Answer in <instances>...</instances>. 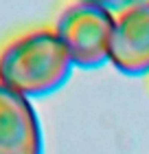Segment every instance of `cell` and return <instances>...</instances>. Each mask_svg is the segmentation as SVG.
<instances>
[{
  "instance_id": "obj_1",
  "label": "cell",
  "mask_w": 149,
  "mask_h": 154,
  "mask_svg": "<svg viewBox=\"0 0 149 154\" xmlns=\"http://www.w3.org/2000/svg\"><path fill=\"white\" fill-rule=\"evenodd\" d=\"M73 60L53 29H33L0 48V84L26 99L59 90L73 75Z\"/></svg>"
},
{
  "instance_id": "obj_2",
  "label": "cell",
  "mask_w": 149,
  "mask_h": 154,
  "mask_svg": "<svg viewBox=\"0 0 149 154\" xmlns=\"http://www.w3.org/2000/svg\"><path fill=\"white\" fill-rule=\"evenodd\" d=\"M114 22V11L101 5L77 0L57 13L51 29L66 46L77 68H99L110 62Z\"/></svg>"
},
{
  "instance_id": "obj_3",
  "label": "cell",
  "mask_w": 149,
  "mask_h": 154,
  "mask_svg": "<svg viewBox=\"0 0 149 154\" xmlns=\"http://www.w3.org/2000/svg\"><path fill=\"white\" fill-rule=\"evenodd\" d=\"M110 64L130 77L149 75V0H138L116 13Z\"/></svg>"
},
{
  "instance_id": "obj_4",
  "label": "cell",
  "mask_w": 149,
  "mask_h": 154,
  "mask_svg": "<svg viewBox=\"0 0 149 154\" xmlns=\"http://www.w3.org/2000/svg\"><path fill=\"white\" fill-rule=\"evenodd\" d=\"M0 154H44V132L31 99L0 84Z\"/></svg>"
},
{
  "instance_id": "obj_5",
  "label": "cell",
  "mask_w": 149,
  "mask_h": 154,
  "mask_svg": "<svg viewBox=\"0 0 149 154\" xmlns=\"http://www.w3.org/2000/svg\"><path fill=\"white\" fill-rule=\"evenodd\" d=\"M83 2H92V5H101L105 9L110 11H123L125 7H130L134 2H138V0H83Z\"/></svg>"
}]
</instances>
